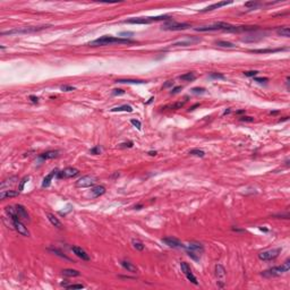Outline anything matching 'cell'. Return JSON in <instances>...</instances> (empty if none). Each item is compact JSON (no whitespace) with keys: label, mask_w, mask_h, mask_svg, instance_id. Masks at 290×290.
<instances>
[{"label":"cell","mask_w":290,"mask_h":290,"mask_svg":"<svg viewBox=\"0 0 290 290\" xmlns=\"http://www.w3.org/2000/svg\"><path fill=\"white\" fill-rule=\"evenodd\" d=\"M189 154H191V155H194V157H203L204 155H205V152L202 151V150H199V149H193L189 151Z\"/></svg>","instance_id":"obj_32"},{"label":"cell","mask_w":290,"mask_h":290,"mask_svg":"<svg viewBox=\"0 0 290 290\" xmlns=\"http://www.w3.org/2000/svg\"><path fill=\"white\" fill-rule=\"evenodd\" d=\"M121 266L124 268L125 270H127L128 272H132V273H136L138 271V268L136 265H134L133 263H130L129 261H121L120 262Z\"/></svg>","instance_id":"obj_20"},{"label":"cell","mask_w":290,"mask_h":290,"mask_svg":"<svg viewBox=\"0 0 290 290\" xmlns=\"http://www.w3.org/2000/svg\"><path fill=\"white\" fill-rule=\"evenodd\" d=\"M239 120L245 121V123H253L254 118H253V117H248V116H243V117H240V118H239Z\"/></svg>","instance_id":"obj_42"},{"label":"cell","mask_w":290,"mask_h":290,"mask_svg":"<svg viewBox=\"0 0 290 290\" xmlns=\"http://www.w3.org/2000/svg\"><path fill=\"white\" fill-rule=\"evenodd\" d=\"M257 74H258V71H244V75H245V76H247V77H254V76H256Z\"/></svg>","instance_id":"obj_43"},{"label":"cell","mask_w":290,"mask_h":290,"mask_svg":"<svg viewBox=\"0 0 290 290\" xmlns=\"http://www.w3.org/2000/svg\"><path fill=\"white\" fill-rule=\"evenodd\" d=\"M162 243L166 244L167 246H169V247H172V248H185V247H186L181 241L178 240L177 238H174V237L162 238Z\"/></svg>","instance_id":"obj_11"},{"label":"cell","mask_w":290,"mask_h":290,"mask_svg":"<svg viewBox=\"0 0 290 290\" xmlns=\"http://www.w3.org/2000/svg\"><path fill=\"white\" fill-rule=\"evenodd\" d=\"M232 4V1H220V2H216V4H213L211 5V6H207V7H205V8L201 9L199 12H212V10H214V9H219L221 8V7H223V6H228V5Z\"/></svg>","instance_id":"obj_15"},{"label":"cell","mask_w":290,"mask_h":290,"mask_svg":"<svg viewBox=\"0 0 290 290\" xmlns=\"http://www.w3.org/2000/svg\"><path fill=\"white\" fill-rule=\"evenodd\" d=\"M199 103H197V104H195V105H193V107H192V108L189 109V110H191V111H193V110H194V109L196 108V107H199Z\"/></svg>","instance_id":"obj_58"},{"label":"cell","mask_w":290,"mask_h":290,"mask_svg":"<svg viewBox=\"0 0 290 290\" xmlns=\"http://www.w3.org/2000/svg\"><path fill=\"white\" fill-rule=\"evenodd\" d=\"M29 100H31L33 103H37V102H39V98L35 95H29Z\"/></svg>","instance_id":"obj_53"},{"label":"cell","mask_w":290,"mask_h":290,"mask_svg":"<svg viewBox=\"0 0 290 290\" xmlns=\"http://www.w3.org/2000/svg\"><path fill=\"white\" fill-rule=\"evenodd\" d=\"M78 169L76 168H73V167H68V168H65L64 170L59 171L57 174V177L59 179H67V178H73V177H76L78 174Z\"/></svg>","instance_id":"obj_8"},{"label":"cell","mask_w":290,"mask_h":290,"mask_svg":"<svg viewBox=\"0 0 290 290\" xmlns=\"http://www.w3.org/2000/svg\"><path fill=\"white\" fill-rule=\"evenodd\" d=\"M133 112V108L128 105V104H124V105H120V107H116V108L111 109V112Z\"/></svg>","instance_id":"obj_26"},{"label":"cell","mask_w":290,"mask_h":290,"mask_svg":"<svg viewBox=\"0 0 290 290\" xmlns=\"http://www.w3.org/2000/svg\"><path fill=\"white\" fill-rule=\"evenodd\" d=\"M130 124L133 125V126H135L138 130H141V127H142V124H141V121L140 120H137V119H132L130 120Z\"/></svg>","instance_id":"obj_40"},{"label":"cell","mask_w":290,"mask_h":290,"mask_svg":"<svg viewBox=\"0 0 290 290\" xmlns=\"http://www.w3.org/2000/svg\"><path fill=\"white\" fill-rule=\"evenodd\" d=\"M66 289H83L84 286L83 285H69V286L65 287Z\"/></svg>","instance_id":"obj_44"},{"label":"cell","mask_w":290,"mask_h":290,"mask_svg":"<svg viewBox=\"0 0 290 290\" xmlns=\"http://www.w3.org/2000/svg\"><path fill=\"white\" fill-rule=\"evenodd\" d=\"M260 229H261L262 231H264V232H266V231H268V229H265V228H260Z\"/></svg>","instance_id":"obj_60"},{"label":"cell","mask_w":290,"mask_h":290,"mask_svg":"<svg viewBox=\"0 0 290 290\" xmlns=\"http://www.w3.org/2000/svg\"><path fill=\"white\" fill-rule=\"evenodd\" d=\"M49 26H29V27H24V29H10L7 32H1V35H12V34H21V33H34V32H39L44 29H48Z\"/></svg>","instance_id":"obj_4"},{"label":"cell","mask_w":290,"mask_h":290,"mask_svg":"<svg viewBox=\"0 0 290 290\" xmlns=\"http://www.w3.org/2000/svg\"><path fill=\"white\" fill-rule=\"evenodd\" d=\"M132 244H133L134 248L137 249V250H144L145 246L143 245V243H142V241L136 240V239H133V240H132Z\"/></svg>","instance_id":"obj_33"},{"label":"cell","mask_w":290,"mask_h":290,"mask_svg":"<svg viewBox=\"0 0 290 290\" xmlns=\"http://www.w3.org/2000/svg\"><path fill=\"white\" fill-rule=\"evenodd\" d=\"M187 255L189 257H192L194 261H199V258H201V255L194 253V252H192V250H188V249H187Z\"/></svg>","instance_id":"obj_35"},{"label":"cell","mask_w":290,"mask_h":290,"mask_svg":"<svg viewBox=\"0 0 290 290\" xmlns=\"http://www.w3.org/2000/svg\"><path fill=\"white\" fill-rule=\"evenodd\" d=\"M71 250L74 252V254L76 255V256H78L79 258H82L83 261H90V256H88V254H87L84 249L81 248V247L73 246V247H71Z\"/></svg>","instance_id":"obj_17"},{"label":"cell","mask_w":290,"mask_h":290,"mask_svg":"<svg viewBox=\"0 0 290 290\" xmlns=\"http://www.w3.org/2000/svg\"><path fill=\"white\" fill-rule=\"evenodd\" d=\"M204 92H205V88L203 87H194L192 90V93H194V94H203Z\"/></svg>","instance_id":"obj_38"},{"label":"cell","mask_w":290,"mask_h":290,"mask_svg":"<svg viewBox=\"0 0 290 290\" xmlns=\"http://www.w3.org/2000/svg\"><path fill=\"white\" fill-rule=\"evenodd\" d=\"M201 41V39L199 37H187L186 40H182V41H178L171 44L172 47H187V46H192L193 43H197Z\"/></svg>","instance_id":"obj_14"},{"label":"cell","mask_w":290,"mask_h":290,"mask_svg":"<svg viewBox=\"0 0 290 290\" xmlns=\"http://www.w3.org/2000/svg\"><path fill=\"white\" fill-rule=\"evenodd\" d=\"M170 86H174V81H168L167 83L163 84V88H168Z\"/></svg>","instance_id":"obj_51"},{"label":"cell","mask_w":290,"mask_h":290,"mask_svg":"<svg viewBox=\"0 0 290 290\" xmlns=\"http://www.w3.org/2000/svg\"><path fill=\"white\" fill-rule=\"evenodd\" d=\"M181 90H182V86H176L171 90L170 94H177V93H179V91H181Z\"/></svg>","instance_id":"obj_47"},{"label":"cell","mask_w":290,"mask_h":290,"mask_svg":"<svg viewBox=\"0 0 290 290\" xmlns=\"http://www.w3.org/2000/svg\"><path fill=\"white\" fill-rule=\"evenodd\" d=\"M245 109H243V110H238V111H236V113L237 115H240V113H245Z\"/></svg>","instance_id":"obj_56"},{"label":"cell","mask_w":290,"mask_h":290,"mask_svg":"<svg viewBox=\"0 0 290 290\" xmlns=\"http://www.w3.org/2000/svg\"><path fill=\"white\" fill-rule=\"evenodd\" d=\"M12 226H14V229L16 230L18 233H21L22 236L25 237H29V229L25 227V224L22 222L21 219H16V220H12Z\"/></svg>","instance_id":"obj_10"},{"label":"cell","mask_w":290,"mask_h":290,"mask_svg":"<svg viewBox=\"0 0 290 290\" xmlns=\"http://www.w3.org/2000/svg\"><path fill=\"white\" fill-rule=\"evenodd\" d=\"M179 78L181 79V81H185V82H193V81L196 79V75H195L194 73L189 71V73H186V74H184V75H180Z\"/></svg>","instance_id":"obj_27"},{"label":"cell","mask_w":290,"mask_h":290,"mask_svg":"<svg viewBox=\"0 0 290 290\" xmlns=\"http://www.w3.org/2000/svg\"><path fill=\"white\" fill-rule=\"evenodd\" d=\"M91 154H94V155H99V154H101V152H102V149L100 147V146H94L93 149H91Z\"/></svg>","instance_id":"obj_37"},{"label":"cell","mask_w":290,"mask_h":290,"mask_svg":"<svg viewBox=\"0 0 290 290\" xmlns=\"http://www.w3.org/2000/svg\"><path fill=\"white\" fill-rule=\"evenodd\" d=\"M210 77H211V78H216V79H224L226 78L224 75L219 74V73H211V74H210Z\"/></svg>","instance_id":"obj_36"},{"label":"cell","mask_w":290,"mask_h":290,"mask_svg":"<svg viewBox=\"0 0 290 290\" xmlns=\"http://www.w3.org/2000/svg\"><path fill=\"white\" fill-rule=\"evenodd\" d=\"M52 252H54V253H56V254H57V255H59V256H60V257H64V258H66V260H68V261H69V258H68V257L65 256L64 254L60 253V252H59V250H57V249H52Z\"/></svg>","instance_id":"obj_52"},{"label":"cell","mask_w":290,"mask_h":290,"mask_svg":"<svg viewBox=\"0 0 290 290\" xmlns=\"http://www.w3.org/2000/svg\"><path fill=\"white\" fill-rule=\"evenodd\" d=\"M123 94H125V91L121 88H115L112 91V95H123Z\"/></svg>","instance_id":"obj_45"},{"label":"cell","mask_w":290,"mask_h":290,"mask_svg":"<svg viewBox=\"0 0 290 290\" xmlns=\"http://www.w3.org/2000/svg\"><path fill=\"white\" fill-rule=\"evenodd\" d=\"M286 49H253L250 50L249 52H253V54H273V52H279V51H283Z\"/></svg>","instance_id":"obj_23"},{"label":"cell","mask_w":290,"mask_h":290,"mask_svg":"<svg viewBox=\"0 0 290 290\" xmlns=\"http://www.w3.org/2000/svg\"><path fill=\"white\" fill-rule=\"evenodd\" d=\"M134 43L133 40L130 39H123V37H116L111 35H104L99 39H96L94 41L88 43V46L92 47H99V46H111V44H130Z\"/></svg>","instance_id":"obj_1"},{"label":"cell","mask_w":290,"mask_h":290,"mask_svg":"<svg viewBox=\"0 0 290 290\" xmlns=\"http://www.w3.org/2000/svg\"><path fill=\"white\" fill-rule=\"evenodd\" d=\"M133 145H134V143L132 141L130 142H127V143H121L120 144V147H133Z\"/></svg>","instance_id":"obj_49"},{"label":"cell","mask_w":290,"mask_h":290,"mask_svg":"<svg viewBox=\"0 0 290 290\" xmlns=\"http://www.w3.org/2000/svg\"><path fill=\"white\" fill-rule=\"evenodd\" d=\"M47 216H48V220H49L50 222H51V224H52V226H54L56 228H58V229L62 228V223L60 222V221H59V219L56 216H54V214H52V213H47Z\"/></svg>","instance_id":"obj_22"},{"label":"cell","mask_w":290,"mask_h":290,"mask_svg":"<svg viewBox=\"0 0 290 290\" xmlns=\"http://www.w3.org/2000/svg\"><path fill=\"white\" fill-rule=\"evenodd\" d=\"M290 270V260L288 258L287 261H285V263L281 266H274L271 268L269 270H265L262 272V275L265 277V278H274V277H279L281 274L286 273Z\"/></svg>","instance_id":"obj_2"},{"label":"cell","mask_w":290,"mask_h":290,"mask_svg":"<svg viewBox=\"0 0 290 290\" xmlns=\"http://www.w3.org/2000/svg\"><path fill=\"white\" fill-rule=\"evenodd\" d=\"M185 102H186V101H182V102H176V103L170 104V105H168V107H166V108L174 109V110H176V109H181L182 107L185 105Z\"/></svg>","instance_id":"obj_34"},{"label":"cell","mask_w":290,"mask_h":290,"mask_svg":"<svg viewBox=\"0 0 290 290\" xmlns=\"http://www.w3.org/2000/svg\"><path fill=\"white\" fill-rule=\"evenodd\" d=\"M228 113H230V109H227V110H224V112H223V116H226V115H228Z\"/></svg>","instance_id":"obj_57"},{"label":"cell","mask_w":290,"mask_h":290,"mask_svg":"<svg viewBox=\"0 0 290 290\" xmlns=\"http://www.w3.org/2000/svg\"><path fill=\"white\" fill-rule=\"evenodd\" d=\"M142 207H143V205H142V204H138V205H135L134 209H135V210H141Z\"/></svg>","instance_id":"obj_55"},{"label":"cell","mask_w":290,"mask_h":290,"mask_svg":"<svg viewBox=\"0 0 290 290\" xmlns=\"http://www.w3.org/2000/svg\"><path fill=\"white\" fill-rule=\"evenodd\" d=\"M216 46L221 47V48H228V49H235L237 47L236 44L228 41H216Z\"/></svg>","instance_id":"obj_30"},{"label":"cell","mask_w":290,"mask_h":290,"mask_svg":"<svg viewBox=\"0 0 290 290\" xmlns=\"http://www.w3.org/2000/svg\"><path fill=\"white\" fill-rule=\"evenodd\" d=\"M17 180H18V178H17V177H15V176H14V177H10V178H8V179H5L4 181L0 184V188H1V191H5V188H6V187H8V188H9V186L15 185Z\"/></svg>","instance_id":"obj_21"},{"label":"cell","mask_w":290,"mask_h":290,"mask_svg":"<svg viewBox=\"0 0 290 290\" xmlns=\"http://www.w3.org/2000/svg\"><path fill=\"white\" fill-rule=\"evenodd\" d=\"M191 25L187 23H176V22H170L169 24H164L162 26V29L164 31H181V29H189Z\"/></svg>","instance_id":"obj_9"},{"label":"cell","mask_w":290,"mask_h":290,"mask_svg":"<svg viewBox=\"0 0 290 290\" xmlns=\"http://www.w3.org/2000/svg\"><path fill=\"white\" fill-rule=\"evenodd\" d=\"M277 34H278V35H281V36H285V37H289V36H290V29H289V27L285 26V27L278 29H277Z\"/></svg>","instance_id":"obj_31"},{"label":"cell","mask_w":290,"mask_h":290,"mask_svg":"<svg viewBox=\"0 0 290 290\" xmlns=\"http://www.w3.org/2000/svg\"><path fill=\"white\" fill-rule=\"evenodd\" d=\"M180 269H181L182 273L185 274V277L187 278V280L188 281H191L192 283H194V285H199V282H197V279L195 278V275L193 274V272H192L191 270V266L187 264L186 262H181L180 263Z\"/></svg>","instance_id":"obj_7"},{"label":"cell","mask_w":290,"mask_h":290,"mask_svg":"<svg viewBox=\"0 0 290 290\" xmlns=\"http://www.w3.org/2000/svg\"><path fill=\"white\" fill-rule=\"evenodd\" d=\"M119 35H120V37H123V39H127V37L132 36L133 33H132V32H121Z\"/></svg>","instance_id":"obj_48"},{"label":"cell","mask_w":290,"mask_h":290,"mask_svg":"<svg viewBox=\"0 0 290 290\" xmlns=\"http://www.w3.org/2000/svg\"><path fill=\"white\" fill-rule=\"evenodd\" d=\"M17 209V213H18V216H19V219L22 220V221H26V222H29L31 220H29V213H27V211H26V209H25L22 204H17V205H15Z\"/></svg>","instance_id":"obj_16"},{"label":"cell","mask_w":290,"mask_h":290,"mask_svg":"<svg viewBox=\"0 0 290 290\" xmlns=\"http://www.w3.org/2000/svg\"><path fill=\"white\" fill-rule=\"evenodd\" d=\"M160 21H170V17L168 15H161V16L155 17H136V18L127 19L124 23H127V24H150V23H153V22Z\"/></svg>","instance_id":"obj_3"},{"label":"cell","mask_w":290,"mask_h":290,"mask_svg":"<svg viewBox=\"0 0 290 290\" xmlns=\"http://www.w3.org/2000/svg\"><path fill=\"white\" fill-rule=\"evenodd\" d=\"M153 100H154V98H151V99H150L149 101L146 102V104H150V103H151V102H152V101H153Z\"/></svg>","instance_id":"obj_59"},{"label":"cell","mask_w":290,"mask_h":290,"mask_svg":"<svg viewBox=\"0 0 290 290\" xmlns=\"http://www.w3.org/2000/svg\"><path fill=\"white\" fill-rule=\"evenodd\" d=\"M185 248L188 249V250H192V252H194V253L196 254H199V255L204 253V246L201 244V243H197V241H191Z\"/></svg>","instance_id":"obj_13"},{"label":"cell","mask_w":290,"mask_h":290,"mask_svg":"<svg viewBox=\"0 0 290 290\" xmlns=\"http://www.w3.org/2000/svg\"><path fill=\"white\" fill-rule=\"evenodd\" d=\"M59 157V152L58 151H47L44 153L40 154V157L43 160H48V159H54V157Z\"/></svg>","instance_id":"obj_24"},{"label":"cell","mask_w":290,"mask_h":290,"mask_svg":"<svg viewBox=\"0 0 290 290\" xmlns=\"http://www.w3.org/2000/svg\"><path fill=\"white\" fill-rule=\"evenodd\" d=\"M62 274L64 275H66V277H78V275H81V273H79L77 270H73V269H65L61 271Z\"/></svg>","instance_id":"obj_29"},{"label":"cell","mask_w":290,"mask_h":290,"mask_svg":"<svg viewBox=\"0 0 290 290\" xmlns=\"http://www.w3.org/2000/svg\"><path fill=\"white\" fill-rule=\"evenodd\" d=\"M96 182V178L93 176H84L81 179L76 181V187L77 188H86V187L94 186Z\"/></svg>","instance_id":"obj_6"},{"label":"cell","mask_w":290,"mask_h":290,"mask_svg":"<svg viewBox=\"0 0 290 290\" xmlns=\"http://www.w3.org/2000/svg\"><path fill=\"white\" fill-rule=\"evenodd\" d=\"M116 83H121V84H143L146 83L145 81H141V79H117Z\"/></svg>","instance_id":"obj_28"},{"label":"cell","mask_w":290,"mask_h":290,"mask_svg":"<svg viewBox=\"0 0 290 290\" xmlns=\"http://www.w3.org/2000/svg\"><path fill=\"white\" fill-rule=\"evenodd\" d=\"M29 179V177L27 176V177H24V178L22 179L21 180V182H19V192H22L23 189H24V185L27 182V180Z\"/></svg>","instance_id":"obj_41"},{"label":"cell","mask_w":290,"mask_h":290,"mask_svg":"<svg viewBox=\"0 0 290 290\" xmlns=\"http://www.w3.org/2000/svg\"><path fill=\"white\" fill-rule=\"evenodd\" d=\"M149 154L151 157H154V155H157V151H150Z\"/></svg>","instance_id":"obj_54"},{"label":"cell","mask_w":290,"mask_h":290,"mask_svg":"<svg viewBox=\"0 0 290 290\" xmlns=\"http://www.w3.org/2000/svg\"><path fill=\"white\" fill-rule=\"evenodd\" d=\"M105 193V187L104 186H95L93 189H92V194H93V197H99V196H102V195Z\"/></svg>","instance_id":"obj_25"},{"label":"cell","mask_w":290,"mask_h":290,"mask_svg":"<svg viewBox=\"0 0 290 290\" xmlns=\"http://www.w3.org/2000/svg\"><path fill=\"white\" fill-rule=\"evenodd\" d=\"M60 88H61V91H65V92H71L76 90V87L71 86V85H62Z\"/></svg>","instance_id":"obj_39"},{"label":"cell","mask_w":290,"mask_h":290,"mask_svg":"<svg viewBox=\"0 0 290 290\" xmlns=\"http://www.w3.org/2000/svg\"><path fill=\"white\" fill-rule=\"evenodd\" d=\"M19 195V192L12 191V189H8V191H1L0 193V199H10V197H16Z\"/></svg>","instance_id":"obj_19"},{"label":"cell","mask_w":290,"mask_h":290,"mask_svg":"<svg viewBox=\"0 0 290 290\" xmlns=\"http://www.w3.org/2000/svg\"><path fill=\"white\" fill-rule=\"evenodd\" d=\"M257 5H258V2H256V1H249V2H246L245 6L246 7H253L254 8V7H256Z\"/></svg>","instance_id":"obj_50"},{"label":"cell","mask_w":290,"mask_h":290,"mask_svg":"<svg viewBox=\"0 0 290 290\" xmlns=\"http://www.w3.org/2000/svg\"><path fill=\"white\" fill-rule=\"evenodd\" d=\"M216 275L218 278V283L220 288H223L226 283V270L221 264L216 265Z\"/></svg>","instance_id":"obj_12"},{"label":"cell","mask_w":290,"mask_h":290,"mask_svg":"<svg viewBox=\"0 0 290 290\" xmlns=\"http://www.w3.org/2000/svg\"><path fill=\"white\" fill-rule=\"evenodd\" d=\"M269 81V78L266 77H255L254 78V82H257V83H266Z\"/></svg>","instance_id":"obj_46"},{"label":"cell","mask_w":290,"mask_h":290,"mask_svg":"<svg viewBox=\"0 0 290 290\" xmlns=\"http://www.w3.org/2000/svg\"><path fill=\"white\" fill-rule=\"evenodd\" d=\"M281 252V248H275V249H269V250H264L258 254V258L261 261H272L275 260L279 256V254Z\"/></svg>","instance_id":"obj_5"},{"label":"cell","mask_w":290,"mask_h":290,"mask_svg":"<svg viewBox=\"0 0 290 290\" xmlns=\"http://www.w3.org/2000/svg\"><path fill=\"white\" fill-rule=\"evenodd\" d=\"M57 174H58V171H57V169H54V170H52L48 176H46L44 179H43V182H42V187H43V188L49 187L51 181H52V178H54V176H57Z\"/></svg>","instance_id":"obj_18"}]
</instances>
